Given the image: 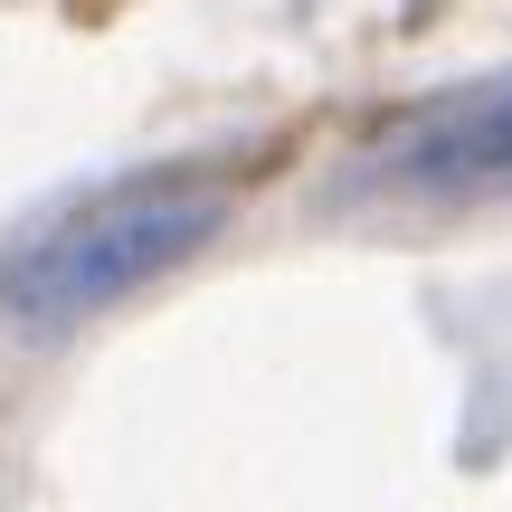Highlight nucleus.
Returning <instances> with one entry per match:
<instances>
[{
    "instance_id": "obj_1",
    "label": "nucleus",
    "mask_w": 512,
    "mask_h": 512,
    "mask_svg": "<svg viewBox=\"0 0 512 512\" xmlns=\"http://www.w3.org/2000/svg\"><path fill=\"white\" fill-rule=\"evenodd\" d=\"M219 219H228V190L209 171H143V181L86 190V200L48 209L38 228L10 238V256H0V313L76 323V313L152 285L162 266H181Z\"/></svg>"
},
{
    "instance_id": "obj_2",
    "label": "nucleus",
    "mask_w": 512,
    "mask_h": 512,
    "mask_svg": "<svg viewBox=\"0 0 512 512\" xmlns=\"http://www.w3.org/2000/svg\"><path fill=\"white\" fill-rule=\"evenodd\" d=\"M370 171H380L389 190H418V200H484V190H512V76L427 105L418 124H399L380 152H370Z\"/></svg>"
}]
</instances>
